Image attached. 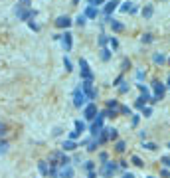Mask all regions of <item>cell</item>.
Masks as SVG:
<instances>
[{"instance_id":"cell-12","label":"cell","mask_w":170,"mask_h":178,"mask_svg":"<svg viewBox=\"0 0 170 178\" xmlns=\"http://www.w3.org/2000/svg\"><path fill=\"white\" fill-rule=\"evenodd\" d=\"M121 12H131V14H137V12H138V8L135 6L133 2H129V0H127V2H123V4H121Z\"/></svg>"},{"instance_id":"cell-48","label":"cell","mask_w":170,"mask_h":178,"mask_svg":"<svg viewBox=\"0 0 170 178\" xmlns=\"http://www.w3.org/2000/svg\"><path fill=\"white\" fill-rule=\"evenodd\" d=\"M143 115H144V117H151V115H152V109H151V107H144V109H143Z\"/></svg>"},{"instance_id":"cell-27","label":"cell","mask_w":170,"mask_h":178,"mask_svg":"<svg viewBox=\"0 0 170 178\" xmlns=\"http://www.w3.org/2000/svg\"><path fill=\"white\" fill-rule=\"evenodd\" d=\"M85 20H87V16H85V14H79L77 18H75V24H77V26H83Z\"/></svg>"},{"instance_id":"cell-1","label":"cell","mask_w":170,"mask_h":178,"mask_svg":"<svg viewBox=\"0 0 170 178\" xmlns=\"http://www.w3.org/2000/svg\"><path fill=\"white\" fill-rule=\"evenodd\" d=\"M152 91H154V95L151 97V103H158V101L164 97V91H166V83H160V81H152Z\"/></svg>"},{"instance_id":"cell-13","label":"cell","mask_w":170,"mask_h":178,"mask_svg":"<svg viewBox=\"0 0 170 178\" xmlns=\"http://www.w3.org/2000/svg\"><path fill=\"white\" fill-rule=\"evenodd\" d=\"M109 26H111L113 32H123V30H125V24H123V22H119V20H115V18L109 20Z\"/></svg>"},{"instance_id":"cell-54","label":"cell","mask_w":170,"mask_h":178,"mask_svg":"<svg viewBox=\"0 0 170 178\" xmlns=\"http://www.w3.org/2000/svg\"><path fill=\"white\" fill-rule=\"evenodd\" d=\"M160 176H164V178H170V172L164 168V170H160Z\"/></svg>"},{"instance_id":"cell-8","label":"cell","mask_w":170,"mask_h":178,"mask_svg":"<svg viewBox=\"0 0 170 178\" xmlns=\"http://www.w3.org/2000/svg\"><path fill=\"white\" fill-rule=\"evenodd\" d=\"M97 115H99V111H97V105H95V103H87V105L83 107V117L87 119V121H93Z\"/></svg>"},{"instance_id":"cell-17","label":"cell","mask_w":170,"mask_h":178,"mask_svg":"<svg viewBox=\"0 0 170 178\" xmlns=\"http://www.w3.org/2000/svg\"><path fill=\"white\" fill-rule=\"evenodd\" d=\"M154 63H158V66H162V63H166V61H168V59H166V55H164V53H154Z\"/></svg>"},{"instance_id":"cell-14","label":"cell","mask_w":170,"mask_h":178,"mask_svg":"<svg viewBox=\"0 0 170 178\" xmlns=\"http://www.w3.org/2000/svg\"><path fill=\"white\" fill-rule=\"evenodd\" d=\"M146 103H151V97H146V95H140V97H138L137 101H135V107L143 111L144 107H146Z\"/></svg>"},{"instance_id":"cell-47","label":"cell","mask_w":170,"mask_h":178,"mask_svg":"<svg viewBox=\"0 0 170 178\" xmlns=\"http://www.w3.org/2000/svg\"><path fill=\"white\" fill-rule=\"evenodd\" d=\"M123 81H125V77H123V75H119V77L115 79V81H113V85L117 87V85H121V83H123Z\"/></svg>"},{"instance_id":"cell-46","label":"cell","mask_w":170,"mask_h":178,"mask_svg":"<svg viewBox=\"0 0 170 178\" xmlns=\"http://www.w3.org/2000/svg\"><path fill=\"white\" fill-rule=\"evenodd\" d=\"M105 2H107V0H89V4H93V6H101Z\"/></svg>"},{"instance_id":"cell-3","label":"cell","mask_w":170,"mask_h":178,"mask_svg":"<svg viewBox=\"0 0 170 178\" xmlns=\"http://www.w3.org/2000/svg\"><path fill=\"white\" fill-rule=\"evenodd\" d=\"M89 101V97L85 95V91L79 87V89H75L73 91V105L77 107V109H81V107H85V103Z\"/></svg>"},{"instance_id":"cell-10","label":"cell","mask_w":170,"mask_h":178,"mask_svg":"<svg viewBox=\"0 0 170 178\" xmlns=\"http://www.w3.org/2000/svg\"><path fill=\"white\" fill-rule=\"evenodd\" d=\"M71 38H73V36L69 32H66L63 36H59V42L63 44V50H66V52H69V50H71Z\"/></svg>"},{"instance_id":"cell-40","label":"cell","mask_w":170,"mask_h":178,"mask_svg":"<svg viewBox=\"0 0 170 178\" xmlns=\"http://www.w3.org/2000/svg\"><path fill=\"white\" fill-rule=\"evenodd\" d=\"M18 8H30V0H18Z\"/></svg>"},{"instance_id":"cell-30","label":"cell","mask_w":170,"mask_h":178,"mask_svg":"<svg viewBox=\"0 0 170 178\" xmlns=\"http://www.w3.org/2000/svg\"><path fill=\"white\" fill-rule=\"evenodd\" d=\"M109 46H111L113 50H117V48H119V40H117V38H113V36H111V38H109Z\"/></svg>"},{"instance_id":"cell-6","label":"cell","mask_w":170,"mask_h":178,"mask_svg":"<svg viewBox=\"0 0 170 178\" xmlns=\"http://www.w3.org/2000/svg\"><path fill=\"white\" fill-rule=\"evenodd\" d=\"M16 16L22 22H28V20H32L36 16V10H32V8H16Z\"/></svg>"},{"instance_id":"cell-29","label":"cell","mask_w":170,"mask_h":178,"mask_svg":"<svg viewBox=\"0 0 170 178\" xmlns=\"http://www.w3.org/2000/svg\"><path fill=\"white\" fill-rule=\"evenodd\" d=\"M127 91H129V83H125V81H123V83L119 85V93H121V95H125Z\"/></svg>"},{"instance_id":"cell-49","label":"cell","mask_w":170,"mask_h":178,"mask_svg":"<svg viewBox=\"0 0 170 178\" xmlns=\"http://www.w3.org/2000/svg\"><path fill=\"white\" fill-rule=\"evenodd\" d=\"M143 79H144V71L143 69H138L137 71V81H143Z\"/></svg>"},{"instance_id":"cell-16","label":"cell","mask_w":170,"mask_h":178,"mask_svg":"<svg viewBox=\"0 0 170 178\" xmlns=\"http://www.w3.org/2000/svg\"><path fill=\"white\" fill-rule=\"evenodd\" d=\"M85 16H87V18H97V8H95V6H93V4H89V6H87V8H85Z\"/></svg>"},{"instance_id":"cell-38","label":"cell","mask_w":170,"mask_h":178,"mask_svg":"<svg viewBox=\"0 0 170 178\" xmlns=\"http://www.w3.org/2000/svg\"><path fill=\"white\" fill-rule=\"evenodd\" d=\"M117 137H119V131H117V129H109V138H111V141H115Z\"/></svg>"},{"instance_id":"cell-4","label":"cell","mask_w":170,"mask_h":178,"mask_svg":"<svg viewBox=\"0 0 170 178\" xmlns=\"http://www.w3.org/2000/svg\"><path fill=\"white\" fill-rule=\"evenodd\" d=\"M117 170H119V162H109V160H107V162L101 166V170L99 172H101V176L103 178H111Z\"/></svg>"},{"instance_id":"cell-5","label":"cell","mask_w":170,"mask_h":178,"mask_svg":"<svg viewBox=\"0 0 170 178\" xmlns=\"http://www.w3.org/2000/svg\"><path fill=\"white\" fill-rule=\"evenodd\" d=\"M81 89L85 91V95L89 97V101L97 97V89L93 87V81H87V79H81Z\"/></svg>"},{"instance_id":"cell-58","label":"cell","mask_w":170,"mask_h":178,"mask_svg":"<svg viewBox=\"0 0 170 178\" xmlns=\"http://www.w3.org/2000/svg\"><path fill=\"white\" fill-rule=\"evenodd\" d=\"M168 148H170V143H168Z\"/></svg>"},{"instance_id":"cell-7","label":"cell","mask_w":170,"mask_h":178,"mask_svg":"<svg viewBox=\"0 0 170 178\" xmlns=\"http://www.w3.org/2000/svg\"><path fill=\"white\" fill-rule=\"evenodd\" d=\"M79 69H81V79H87V81H93V73L89 69V63H87V59H79Z\"/></svg>"},{"instance_id":"cell-37","label":"cell","mask_w":170,"mask_h":178,"mask_svg":"<svg viewBox=\"0 0 170 178\" xmlns=\"http://www.w3.org/2000/svg\"><path fill=\"white\" fill-rule=\"evenodd\" d=\"M79 137H81V133H79V131H75V129H73V131L69 133V138H71V141H77Z\"/></svg>"},{"instance_id":"cell-51","label":"cell","mask_w":170,"mask_h":178,"mask_svg":"<svg viewBox=\"0 0 170 178\" xmlns=\"http://www.w3.org/2000/svg\"><path fill=\"white\" fill-rule=\"evenodd\" d=\"M4 133H6V125L0 121V138H2V135H4Z\"/></svg>"},{"instance_id":"cell-23","label":"cell","mask_w":170,"mask_h":178,"mask_svg":"<svg viewBox=\"0 0 170 178\" xmlns=\"http://www.w3.org/2000/svg\"><path fill=\"white\" fill-rule=\"evenodd\" d=\"M101 59H103V61H109V59H111V52H109V50H107V48H101Z\"/></svg>"},{"instance_id":"cell-33","label":"cell","mask_w":170,"mask_h":178,"mask_svg":"<svg viewBox=\"0 0 170 178\" xmlns=\"http://www.w3.org/2000/svg\"><path fill=\"white\" fill-rule=\"evenodd\" d=\"M4 152H8V143L6 141H0V154H4Z\"/></svg>"},{"instance_id":"cell-15","label":"cell","mask_w":170,"mask_h":178,"mask_svg":"<svg viewBox=\"0 0 170 178\" xmlns=\"http://www.w3.org/2000/svg\"><path fill=\"white\" fill-rule=\"evenodd\" d=\"M73 174H75V170H73L71 166H61V172H59V178H73Z\"/></svg>"},{"instance_id":"cell-18","label":"cell","mask_w":170,"mask_h":178,"mask_svg":"<svg viewBox=\"0 0 170 178\" xmlns=\"http://www.w3.org/2000/svg\"><path fill=\"white\" fill-rule=\"evenodd\" d=\"M97 146H99V141H97V137H93L89 143H87V151H97Z\"/></svg>"},{"instance_id":"cell-57","label":"cell","mask_w":170,"mask_h":178,"mask_svg":"<svg viewBox=\"0 0 170 178\" xmlns=\"http://www.w3.org/2000/svg\"><path fill=\"white\" fill-rule=\"evenodd\" d=\"M77 2H79V0H73V4H77Z\"/></svg>"},{"instance_id":"cell-19","label":"cell","mask_w":170,"mask_h":178,"mask_svg":"<svg viewBox=\"0 0 170 178\" xmlns=\"http://www.w3.org/2000/svg\"><path fill=\"white\" fill-rule=\"evenodd\" d=\"M152 14H154V8H152V4H146V6L143 8V16H144V18H151Z\"/></svg>"},{"instance_id":"cell-26","label":"cell","mask_w":170,"mask_h":178,"mask_svg":"<svg viewBox=\"0 0 170 178\" xmlns=\"http://www.w3.org/2000/svg\"><path fill=\"white\" fill-rule=\"evenodd\" d=\"M38 168H40V172H42V174H48V170H50V168H48V162H44V160H42V162H38Z\"/></svg>"},{"instance_id":"cell-59","label":"cell","mask_w":170,"mask_h":178,"mask_svg":"<svg viewBox=\"0 0 170 178\" xmlns=\"http://www.w3.org/2000/svg\"><path fill=\"white\" fill-rule=\"evenodd\" d=\"M168 63H170V58H168Z\"/></svg>"},{"instance_id":"cell-53","label":"cell","mask_w":170,"mask_h":178,"mask_svg":"<svg viewBox=\"0 0 170 178\" xmlns=\"http://www.w3.org/2000/svg\"><path fill=\"white\" fill-rule=\"evenodd\" d=\"M87 178H97V172H95V170H89V172H87Z\"/></svg>"},{"instance_id":"cell-21","label":"cell","mask_w":170,"mask_h":178,"mask_svg":"<svg viewBox=\"0 0 170 178\" xmlns=\"http://www.w3.org/2000/svg\"><path fill=\"white\" fill-rule=\"evenodd\" d=\"M63 148H66V151H73V148H77V143L71 141V138H67L66 143H63Z\"/></svg>"},{"instance_id":"cell-43","label":"cell","mask_w":170,"mask_h":178,"mask_svg":"<svg viewBox=\"0 0 170 178\" xmlns=\"http://www.w3.org/2000/svg\"><path fill=\"white\" fill-rule=\"evenodd\" d=\"M85 170H87V172L95 170V162H91V160H89V162H85Z\"/></svg>"},{"instance_id":"cell-34","label":"cell","mask_w":170,"mask_h":178,"mask_svg":"<svg viewBox=\"0 0 170 178\" xmlns=\"http://www.w3.org/2000/svg\"><path fill=\"white\" fill-rule=\"evenodd\" d=\"M119 113H123V115H131V107L121 105V107H119Z\"/></svg>"},{"instance_id":"cell-42","label":"cell","mask_w":170,"mask_h":178,"mask_svg":"<svg viewBox=\"0 0 170 178\" xmlns=\"http://www.w3.org/2000/svg\"><path fill=\"white\" fill-rule=\"evenodd\" d=\"M160 162H162L166 168H170V156H162V158H160Z\"/></svg>"},{"instance_id":"cell-22","label":"cell","mask_w":170,"mask_h":178,"mask_svg":"<svg viewBox=\"0 0 170 178\" xmlns=\"http://www.w3.org/2000/svg\"><path fill=\"white\" fill-rule=\"evenodd\" d=\"M137 87H138V91H140V95H146V97H152V95H151V91H148V87H146V85H143L140 81L137 83Z\"/></svg>"},{"instance_id":"cell-52","label":"cell","mask_w":170,"mask_h":178,"mask_svg":"<svg viewBox=\"0 0 170 178\" xmlns=\"http://www.w3.org/2000/svg\"><path fill=\"white\" fill-rule=\"evenodd\" d=\"M127 166H129V162H127V160H121V162H119V168H121V170H125Z\"/></svg>"},{"instance_id":"cell-31","label":"cell","mask_w":170,"mask_h":178,"mask_svg":"<svg viewBox=\"0 0 170 178\" xmlns=\"http://www.w3.org/2000/svg\"><path fill=\"white\" fill-rule=\"evenodd\" d=\"M129 67H131V59L125 58V59H123V63H121V69H123V71H127Z\"/></svg>"},{"instance_id":"cell-28","label":"cell","mask_w":170,"mask_h":178,"mask_svg":"<svg viewBox=\"0 0 170 178\" xmlns=\"http://www.w3.org/2000/svg\"><path fill=\"white\" fill-rule=\"evenodd\" d=\"M140 42H143V44H151V42H152V34H148V32H146V34H143Z\"/></svg>"},{"instance_id":"cell-55","label":"cell","mask_w":170,"mask_h":178,"mask_svg":"<svg viewBox=\"0 0 170 178\" xmlns=\"http://www.w3.org/2000/svg\"><path fill=\"white\" fill-rule=\"evenodd\" d=\"M123 178H135V176H133L131 172H125V174H123Z\"/></svg>"},{"instance_id":"cell-20","label":"cell","mask_w":170,"mask_h":178,"mask_svg":"<svg viewBox=\"0 0 170 178\" xmlns=\"http://www.w3.org/2000/svg\"><path fill=\"white\" fill-rule=\"evenodd\" d=\"M119 101L117 99H109V101H107V109H113V111H119Z\"/></svg>"},{"instance_id":"cell-50","label":"cell","mask_w":170,"mask_h":178,"mask_svg":"<svg viewBox=\"0 0 170 178\" xmlns=\"http://www.w3.org/2000/svg\"><path fill=\"white\" fill-rule=\"evenodd\" d=\"M99 160H101V162H107V160H109L107 152H101V154H99Z\"/></svg>"},{"instance_id":"cell-44","label":"cell","mask_w":170,"mask_h":178,"mask_svg":"<svg viewBox=\"0 0 170 178\" xmlns=\"http://www.w3.org/2000/svg\"><path fill=\"white\" fill-rule=\"evenodd\" d=\"M144 148H148V151H156L158 146L154 145V143H144Z\"/></svg>"},{"instance_id":"cell-2","label":"cell","mask_w":170,"mask_h":178,"mask_svg":"<svg viewBox=\"0 0 170 178\" xmlns=\"http://www.w3.org/2000/svg\"><path fill=\"white\" fill-rule=\"evenodd\" d=\"M103 121H105V113L101 111V113H99V115H97V117L93 119V123H91V127H89V133H91L93 137H97L99 133L103 131Z\"/></svg>"},{"instance_id":"cell-39","label":"cell","mask_w":170,"mask_h":178,"mask_svg":"<svg viewBox=\"0 0 170 178\" xmlns=\"http://www.w3.org/2000/svg\"><path fill=\"white\" fill-rule=\"evenodd\" d=\"M107 42H109V38L101 34V36H99V46H101V48H105V44H107Z\"/></svg>"},{"instance_id":"cell-45","label":"cell","mask_w":170,"mask_h":178,"mask_svg":"<svg viewBox=\"0 0 170 178\" xmlns=\"http://www.w3.org/2000/svg\"><path fill=\"white\" fill-rule=\"evenodd\" d=\"M28 26L32 28L34 32H40V26H38V24H34V20H30V22H28Z\"/></svg>"},{"instance_id":"cell-11","label":"cell","mask_w":170,"mask_h":178,"mask_svg":"<svg viewBox=\"0 0 170 178\" xmlns=\"http://www.w3.org/2000/svg\"><path fill=\"white\" fill-rule=\"evenodd\" d=\"M55 26L58 28H69L71 26V18L69 16H58L55 18Z\"/></svg>"},{"instance_id":"cell-56","label":"cell","mask_w":170,"mask_h":178,"mask_svg":"<svg viewBox=\"0 0 170 178\" xmlns=\"http://www.w3.org/2000/svg\"><path fill=\"white\" fill-rule=\"evenodd\" d=\"M166 89H170V75H168V79H166Z\"/></svg>"},{"instance_id":"cell-41","label":"cell","mask_w":170,"mask_h":178,"mask_svg":"<svg viewBox=\"0 0 170 178\" xmlns=\"http://www.w3.org/2000/svg\"><path fill=\"white\" fill-rule=\"evenodd\" d=\"M138 121H140V115H133V119H131V127H137V125H138Z\"/></svg>"},{"instance_id":"cell-32","label":"cell","mask_w":170,"mask_h":178,"mask_svg":"<svg viewBox=\"0 0 170 178\" xmlns=\"http://www.w3.org/2000/svg\"><path fill=\"white\" fill-rule=\"evenodd\" d=\"M69 162H71V160H69V156H66V154H61V160H59V166H67Z\"/></svg>"},{"instance_id":"cell-35","label":"cell","mask_w":170,"mask_h":178,"mask_svg":"<svg viewBox=\"0 0 170 178\" xmlns=\"http://www.w3.org/2000/svg\"><path fill=\"white\" fill-rule=\"evenodd\" d=\"M63 66H66V71H71L73 66H71V61H69V58H63Z\"/></svg>"},{"instance_id":"cell-25","label":"cell","mask_w":170,"mask_h":178,"mask_svg":"<svg viewBox=\"0 0 170 178\" xmlns=\"http://www.w3.org/2000/svg\"><path fill=\"white\" fill-rule=\"evenodd\" d=\"M127 145H125V141H117V145H115V151L117 152H125Z\"/></svg>"},{"instance_id":"cell-60","label":"cell","mask_w":170,"mask_h":178,"mask_svg":"<svg viewBox=\"0 0 170 178\" xmlns=\"http://www.w3.org/2000/svg\"><path fill=\"white\" fill-rule=\"evenodd\" d=\"M151 178H154V176H151Z\"/></svg>"},{"instance_id":"cell-36","label":"cell","mask_w":170,"mask_h":178,"mask_svg":"<svg viewBox=\"0 0 170 178\" xmlns=\"http://www.w3.org/2000/svg\"><path fill=\"white\" fill-rule=\"evenodd\" d=\"M131 160H133V164H135V166H144V164H143V160H140V156H137V154H135Z\"/></svg>"},{"instance_id":"cell-24","label":"cell","mask_w":170,"mask_h":178,"mask_svg":"<svg viewBox=\"0 0 170 178\" xmlns=\"http://www.w3.org/2000/svg\"><path fill=\"white\" fill-rule=\"evenodd\" d=\"M73 127H75V131H79V133H85V123L83 121H75V123H73Z\"/></svg>"},{"instance_id":"cell-9","label":"cell","mask_w":170,"mask_h":178,"mask_svg":"<svg viewBox=\"0 0 170 178\" xmlns=\"http://www.w3.org/2000/svg\"><path fill=\"white\" fill-rule=\"evenodd\" d=\"M119 4H121L119 0H107V2H105V8H103L105 16H111V12H113V10H117Z\"/></svg>"}]
</instances>
